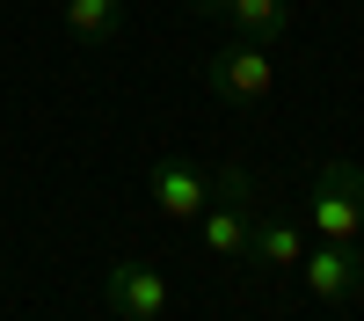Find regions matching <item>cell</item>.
<instances>
[{"instance_id": "1", "label": "cell", "mask_w": 364, "mask_h": 321, "mask_svg": "<svg viewBox=\"0 0 364 321\" xmlns=\"http://www.w3.org/2000/svg\"><path fill=\"white\" fill-rule=\"evenodd\" d=\"M262 212V190H255V175L226 161V168H211V197H204V212H197V233H204V248L211 256H240L248 248V226Z\"/></svg>"}, {"instance_id": "2", "label": "cell", "mask_w": 364, "mask_h": 321, "mask_svg": "<svg viewBox=\"0 0 364 321\" xmlns=\"http://www.w3.org/2000/svg\"><path fill=\"white\" fill-rule=\"evenodd\" d=\"M306 226L321 241H364V168L357 161H321L306 190Z\"/></svg>"}, {"instance_id": "3", "label": "cell", "mask_w": 364, "mask_h": 321, "mask_svg": "<svg viewBox=\"0 0 364 321\" xmlns=\"http://www.w3.org/2000/svg\"><path fill=\"white\" fill-rule=\"evenodd\" d=\"M204 88L219 102H233V110H255V102L277 95V58H269V44L233 37V44H219V51L204 58Z\"/></svg>"}, {"instance_id": "4", "label": "cell", "mask_w": 364, "mask_h": 321, "mask_svg": "<svg viewBox=\"0 0 364 321\" xmlns=\"http://www.w3.org/2000/svg\"><path fill=\"white\" fill-rule=\"evenodd\" d=\"M102 307H109L117 321H161V307H168V278H161L146 256H117L109 270H102Z\"/></svg>"}, {"instance_id": "5", "label": "cell", "mask_w": 364, "mask_h": 321, "mask_svg": "<svg viewBox=\"0 0 364 321\" xmlns=\"http://www.w3.org/2000/svg\"><path fill=\"white\" fill-rule=\"evenodd\" d=\"M299 278H306V292L321 307H343V300H357V285H364V248L357 241H321V248L299 256Z\"/></svg>"}, {"instance_id": "6", "label": "cell", "mask_w": 364, "mask_h": 321, "mask_svg": "<svg viewBox=\"0 0 364 321\" xmlns=\"http://www.w3.org/2000/svg\"><path fill=\"white\" fill-rule=\"evenodd\" d=\"M204 197H211V168L182 161V154L154 161V204H161V219H197Z\"/></svg>"}, {"instance_id": "7", "label": "cell", "mask_w": 364, "mask_h": 321, "mask_svg": "<svg viewBox=\"0 0 364 321\" xmlns=\"http://www.w3.org/2000/svg\"><path fill=\"white\" fill-rule=\"evenodd\" d=\"M299 256H306V233H299V219H284V212H255L240 263H255V270H299Z\"/></svg>"}, {"instance_id": "8", "label": "cell", "mask_w": 364, "mask_h": 321, "mask_svg": "<svg viewBox=\"0 0 364 321\" xmlns=\"http://www.w3.org/2000/svg\"><path fill=\"white\" fill-rule=\"evenodd\" d=\"M58 15H66V37L87 44V51H102V44L124 37V0H66Z\"/></svg>"}, {"instance_id": "9", "label": "cell", "mask_w": 364, "mask_h": 321, "mask_svg": "<svg viewBox=\"0 0 364 321\" xmlns=\"http://www.w3.org/2000/svg\"><path fill=\"white\" fill-rule=\"evenodd\" d=\"M226 22H233V37H248V44H277L291 29V0H226Z\"/></svg>"}, {"instance_id": "10", "label": "cell", "mask_w": 364, "mask_h": 321, "mask_svg": "<svg viewBox=\"0 0 364 321\" xmlns=\"http://www.w3.org/2000/svg\"><path fill=\"white\" fill-rule=\"evenodd\" d=\"M190 8H197V15H226V0H190Z\"/></svg>"}]
</instances>
